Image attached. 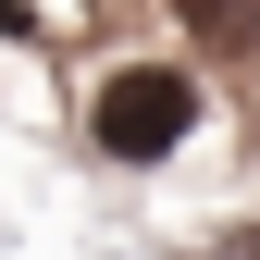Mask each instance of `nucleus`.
Instances as JSON below:
<instances>
[{"mask_svg": "<svg viewBox=\"0 0 260 260\" xmlns=\"http://www.w3.org/2000/svg\"><path fill=\"white\" fill-rule=\"evenodd\" d=\"M174 25H186L199 50H248V38H260V0H174Z\"/></svg>", "mask_w": 260, "mask_h": 260, "instance_id": "f03ea898", "label": "nucleus"}, {"mask_svg": "<svg viewBox=\"0 0 260 260\" xmlns=\"http://www.w3.org/2000/svg\"><path fill=\"white\" fill-rule=\"evenodd\" d=\"M100 0H0V38H75Z\"/></svg>", "mask_w": 260, "mask_h": 260, "instance_id": "7ed1b4c3", "label": "nucleus"}, {"mask_svg": "<svg viewBox=\"0 0 260 260\" xmlns=\"http://www.w3.org/2000/svg\"><path fill=\"white\" fill-rule=\"evenodd\" d=\"M199 75H174V62H112L100 87H87V137H100L112 161H161L199 137Z\"/></svg>", "mask_w": 260, "mask_h": 260, "instance_id": "f257e3e1", "label": "nucleus"}]
</instances>
